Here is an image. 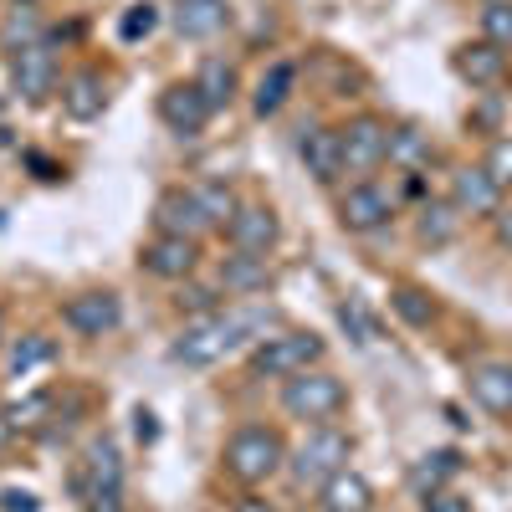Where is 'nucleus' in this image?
<instances>
[{"instance_id": "nucleus-1", "label": "nucleus", "mask_w": 512, "mask_h": 512, "mask_svg": "<svg viewBox=\"0 0 512 512\" xmlns=\"http://www.w3.org/2000/svg\"><path fill=\"white\" fill-rule=\"evenodd\" d=\"M287 461V446L282 436L272 431V425H241V431H231L226 441V472L241 482V487H262L282 472Z\"/></svg>"}, {"instance_id": "nucleus-2", "label": "nucleus", "mask_w": 512, "mask_h": 512, "mask_svg": "<svg viewBox=\"0 0 512 512\" xmlns=\"http://www.w3.org/2000/svg\"><path fill=\"white\" fill-rule=\"evenodd\" d=\"M344 405H349V390H344V379H338L333 369H303V374L282 379V410L292 420L328 425Z\"/></svg>"}, {"instance_id": "nucleus-3", "label": "nucleus", "mask_w": 512, "mask_h": 512, "mask_svg": "<svg viewBox=\"0 0 512 512\" xmlns=\"http://www.w3.org/2000/svg\"><path fill=\"white\" fill-rule=\"evenodd\" d=\"M328 354V344L318 333H272L262 338V344L251 349V374L256 379H292V374H303V369H318Z\"/></svg>"}, {"instance_id": "nucleus-4", "label": "nucleus", "mask_w": 512, "mask_h": 512, "mask_svg": "<svg viewBox=\"0 0 512 512\" xmlns=\"http://www.w3.org/2000/svg\"><path fill=\"white\" fill-rule=\"evenodd\" d=\"M354 456V441L338 425H313L308 441L292 451V482L297 487H323L333 472H344Z\"/></svg>"}, {"instance_id": "nucleus-5", "label": "nucleus", "mask_w": 512, "mask_h": 512, "mask_svg": "<svg viewBox=\"0 0 512 512\" xmlns=\"http://www.w3.org/2000/svg\"><path fill=\"white\" fill-rule=\"evenodd\" d=\"M88 512H123V456L108 436H98L88 446V472L77 482Z\"/></svg>"}, {"instance_id": "nucleus-6", "label": "nucleus", "mask_w": 512, "mask_h": 512, "mask_svg": "<svg viewBox=\"0 0 512 512\" xmlns=\"http://www.w3.org/2000/svg\"><path fill=\"white\" fill-rule=\"evenodd\" d=\"M231 328H226V313H210V318H195L185 323V333L169 344V359L185 364V369H210L231 354Z\"/></svg>"}, {"instance_id": "nucleus-7", "label": "nucleus", "mask_w": 512, "mask_h": 512, "mask_svg": "<svg viewBox=\"0 0 512 512\" xmlns=\"http://www.w3.org/2000/svg\"><path fill=\"white\" fill-rule=\"evenodd\" d=\"M338 134H344V175H369V169H379L390 159V123L374 113L349 118Z\"/></svg>"}, {"instance_id": "nucleus-8", "label": "nucleus", "mask_w": 512, "mask_h": 512, "mask_svg": "<svg viewBox=\"0 0 512 512\" xmlns=\"http://www.w3.org/2000/svg\"><path fill=\"white\" fill-rule=\"evenodd\" d=\"M390 216H395V195L384 185H374V180L349 185L344 200H338V221H344V231H354V236H369L379 226H390Z\"/></svg>"}, {"instance_id": "nucleus-9", "label": "nucleus", "mask_w": 512, "mask_h": 512, "mask_svg": "<svg viewBox=\"0 0 512 512\" xmlns=\"http://www.w3.org/2000/svg\"><path fill=\"white\" fill-rule=\"evenodd\" d=\"M11 88L26 103H47L57 93V52H52V41H36V47L11 57Z\"/></svg>"}, {"instance_id": "nucleus-10", "label": "nucleus", "mask_w": 512, "mask_h": 512, "mask_svg": "<svg viewBox=\"0 0 512 512\" xmlns=\"http://www.w3.org/2000/svg\"><path fill=\"white\" fill-rule=\"evenodd\" d=\"M62 323L77 333V338H103L123 323V303L113 292H77L62 303Z\"/></svg>"}, {"instance_id": "nucleus-11", "label": "nucleus", "mask_w": 512, "mask_h": 512, "mask_svg": "<svg viewBox=\"0 0 512 512\" xmlns=\"http://www.w3.org/2000/svg\"><path fill=\"white\" fill-rule=\"evenodd\" d=\"M210 108L205 98H200V88L195 82H169V88L159 93V118L175 128L180 139H195V134H205V123H210Z\"/></svg>"}, {"instance_id": "nucleus-12", "label": "nucleus", "mask_w": 512, "mask_h": 512, "mask_svg": "<svg viewBox=\"0 0 512 512\" xmlns=\"http://www.w3.org/2000/svg\"><path fill=\"white\" fill-rule=\"evenodd\" d=\"M195 262H200V246L185 241V236H154L139 251V267L149 277H164V282H190L195 277Z\"/></svg>"}, {"instance_id": "nucleus-13", "label": "nucleus", "mask_w": 512, "mask_h": 512, "mask_svg": "<svg viewBox=\"0 0 512 512\" xmlns=\"http://www.w3.org/2000/svg\"><path fill=\"white\" fill-rule=\"evenodd\" d=\"M154 226L159 236H185V241H200L210 231V216L200 210L195 190H164L159 205H154Z\"/></svg>"}, {"instance_id": "nucleus-14", "label": "nucleus", "mask_w": 512, "mask_h": 512, "mask_svg": "<svg viewBox=\"0 0 512 512\" xmlns=\"http://www.w3.org/2000/svg\"><path fill=\"white\" fill-rule=\"evenodd\" d=\"M103 108H108V82H103V72H98V67H77V72L62 82V113H67L72 123H93V118H103Z\"/></svg>"}, {"instance_id": "nucleus-15", "label": "nucleus", "mask_w": 512, "mask_h": 512, "mask_svg": "<svg viewBox=\"0 0 512 512\" xmlns=\"http://www.w3.org/2000/svg\"><path fill=\"white\" fill-rule=\"evenodd\" d=\"M451 205L461 210V216H497L502 210V190H497V180L487 175V169L477 164H466V169H456L451 175Z\"/></svg>"}, {"instance_id": "nucleus-16", "label": "nucleus", "mask_w": 512, "mask_h": 512, "mask_svg": "<svg viewBox=\"0 0 512 512\" xmlns=\"http://www.w3.org/2000/svg\"><path fill=\"white\" fill-rule=\"evenodd\" d=\"M226 236H231V246H236V251H256V256H267V251L277 246V236H282L277 210H272V205H241L236 216H231V226H226Z\"/></svg>"}, {"instance_id": "nucleus-17", "label": "nucleus", "mask_w": 512, "mask_h": 512, "mask_svg": "<svg viewBox=\"0 0 512 512\" xmlns=\"http://www.w3.org/2000/svg\"><path fill=\"white\" fill-rule=\"evenodd\" d=\"M303 164L318 185H333L344 175V134H338V128H308L303 134Z\"/></svg>"}, {"instance_id": "nucleus-18", "label": "nucleus", "mask_w": 512, "mask_h": 512, "mask_svg": "<svg viewBox=\"0 0 512 512\" xmlns=\"http://www.w3.org/2000/svg\"><path fill=\"white\" fill-rule=\"evenodd\" d=\"M318 507L323 512H374V487H369V477L354 472V466H344V472H333L318 487Z\"/></svg>"}, {"instance_id": "nucleus-19", "label": "nucleus", "mask_w": 512, "mask_h": 512, "mask_svg": "<svg viewBox=\"0 0 512 512\" xmlns=\"http://www.w3.org/2000/svg\"><path fill=\"white\" fill-rule=\"evenodd\" d=\"M466 384H472V400L492 415H512V364L507 359H487L477 364L472 374H466Z\"/></svg>"}, {"instance_id": "nucleus-20", "label": "nucleus", "mask_w": 512, "mask_h": 512, "mask_svg": "<svg viewBox=\"0 0 512 512\" xmlns=\"http://www.w3.org/2000/svg\"><path fill=\"white\" fill-rule=\"evenodd\" d=\"M456 72L472 82V88H492V82L507 77V52L492 47L487 36H477V41H466V47H456Z\"/></svg>"}, {"instance_id": "nucleus-21", "label": "nucleus", "mask_w": 512, "mask_h": 512, "mask_svg": "<svg viewBox=\"0 0 512 512\" xmlns=\"http://www.w3.org/2000/svg\"><path fill=\"white\" fill-rule=\"evenodd\" d=\"M216 277L231 297H251L272 282V267H267V256H256V251H231V256H221Z\"/></svg>"}, {"instance_id": "nucleus-22", "label": "nucleus", "mask_w": 512, "mask_h": 512, "mask_svg": "<svg viewBox=\"0 0 512 512\" xmlns=\"http://www.w3.org/2000/svg\"><path fill=\"white\" fill-rule=\"evenodd\" d=\"M231 21L226 11V0H180L175 6V31L185 41H210V36H221Z\"/></svg>"}, {"instance_id": "nucleus-23", "label": "nucleus", "mask_w": 512, "mask_h": 512, "mask_svg": "<svg viewBox=\"0 0 512 512\" xmlns=\"http://www.w3.org/2000/svg\"><path fill=\"white\" fill-rule=\"evenodd\" d=\"M277 323H282V313L272 308V303H241V308H231L226 313V328H231V344L241 349V344H262V338H272L277 333Z\"/></svg>"}, {"instance_id": "nucleus-24", "label": "nucleus", "mask_w": 512, "mask_h": 512, "mask_svg": "<svg viewBox=\"0 0 512 512\" xmlns=\"http://www.w3.org/2000/svg\"><path fill=\"white\" fill-rule=\"evenodd\" d=\"M292 88H297V67H292V62H272L262 77H256L251 113H256V118H272V113H282V108H287V98H292Z\"/></svg>"}, {"instance_id": "nucleus-25", "label": "nucleus", "mask_w": 512, "mask_h": 512, "mask_svg": "<svg viewBox=\"0 0 512 512\" xmlns=\"http://www.w3.org/2000/svg\"><path fill=\"white\" fill-rule=\"evenodd\" d=\"M456 472H461V451H451V446H441V451H425V456L410 466V487H415L420 497H431V492H441Z\"/></svg>"}, {"instance_id": "nucleus-26", "label": "nucleus", "mask_w": 512, "mask_h": 512, "mask_svg": "<svg viewBox=\"0 0 512 512\" xmlns=\"http://www.w3.org/2000/svg\"><path fill=\"white\" fill-rule=\"evenodd\" d=\"M461 231V210L451 200H431V205H420V216H415V236L425 246H451Z\"/></svg>"}, {"instance_id": "nucleus-27", "label": "nucleus", "mask_w": 512, "mask_h": 512, "mask_svg": "<svg viewBox=\"0 0 512 512\" xmlns=\"http://www.w3.org/2000/svg\"><path fill=\"white\" fill-rule=\"evenodd\" d=\"M195 88H200V98L216 108V113L231 108V98H236V67L226 57H205L200 72H195Z\"/></svg>"}, {"instance_id": "nucleus-28", "label": "nucleus", "mask_w": 512, "mask_h": 512, "mask_svg": "<svg viewBox=\"0 0 512 512\" xmlns=\"http://www.w3.org/2000/svg\"><path fill=\"white\" fill-rule=\"evenodd\" d=\"M431 139L420 134L415 123H400V128H390V164H400L405 175H420L425 164H431Z\"/></svg>"}, {"instance_id": "nucleus-29", "label": "nucleus", "mask_w": 512, "mask_h": 512, "mask_svg": "<svg viewBox=\"0 0 512 512\" xmlns=\"http://www.w3.org/2000/svg\"><path fill=\"white\" fill-rule=\"evenodd\" d=\"M57 359V344L47 333H26V338H16V344L6 349V369H11V379H26V374H36L41 364H52Z\"/></svg>"}, {"instance_id": "nucleus-30", "label": "nucleus", "mask_w": 512, "mask_h": 512, "mask_svg": "<svg viewBox=\"0 0 512 512\" xmlns=\"http://www.w3.org/2000/svg\"><path fill=\"white\" fill-rule=\"evenodd\" d=\"M195 200H200V210L210 216V226H231V216L241 210V200H236V190H231L226 180H205V185H195Z\"/></svg>"}, {"instance_id": "nucleus-31", "label": "nucleus", "mask_w": 512, "mask_h": 512, "mask_svg": "<svg viewBox=\"0 0 512 512\" xmlns=\"http://www.w3.org/2000/svg\"><path fill=\"white\" fill-rule=\"evenodd\" d=\"M390 308L410 323V328H431V318H436V303L425 292H415V287H395L390 292Z\"/></svg>"}, {"instance_id": "nucleus-32", "label": "nucleus", "mask_w": 512, "mask_h": 512, "mask_svg": "<svg viewBox=\"0 0 512 512\" xmlns=\"http://www.w3.org/2000/svg\"><path fill=\"white\" fill-rule=\"evenodd\" d=\"M52 415V395L47 390H36V395H21L16 405H6V420H11V431H36L41 420Z\"/></svg>"}, {"instance_id": "nucleus-33", "label": "nucleus", "mask_w": 512, "mask_h": 512, "mask_svg": "<svg viewBox=\"0 0 512 512\" xmlns=\"http://www.w3.org/2000/svg\"><path fill=\"white\" fill-rule=\"evenodd\" d=\"M36 41H41V21H36V11H11L6 31H0V47H6V52L16 57V52L36 47Z\"/></svg>"}, {"instance_id": "nucleus-34", "label": "nucleus", "mask_w": 512, "mask_h": 512, "mask_svg": "<svg viewBox=\"0 0 512 512\" xmlns=\"http://www.w3.org/2000/svg\"><path fill=\"white\" fill-rule=\"evenodd\" d=\"M482 36L492 41V47L512 52V0H487V11H482Z\"/></svg>"}, {"instance_id": "nucleus-35", "label": "nucleus", "mask_w": 512, "mask_h": 512, "mask_svg": "<svg viewBox=\"0 0 512 512\" xmlns=\"http://www.w3.org/2000/svg\"><path fill=\"white\" fill-rule=\"evenodd\" d=\"M338 323H344V333L354 338V344H374V318H369V308L359 303V297H344V303H338Z\"/></svg>"}, {"instance_id": "nucleus-36", "label": "nucleus", "mask_w": 512, "mask_h": 512, "mask_svg": "<svg viewBox=\"0 0 512 512\" xmlns=\"http://www.w3.org/2000/svg\"><path fill=\"white\" fill-rule=\"evenodd\" d=\"M154 26H159V6L139 0V6H128V11H123V21H118V36H123V41H139V36H149Z\"/></svg>"}, {"instance_id": "nucleus-37", "label": "nucleus", "mask_w": 512, "mask_h": 512, "mask_svg": "<svg viewBox=\"0 0 512 512\" xmlns=\"http://www.w3.org/2000/svg\"><path fill=\"white\" fill-rule=\"evenodd\" d=\"M482 169L497 180V190H512V139H492V149H487Z\"/></svg>"}, {"instance_id": "nucleus-38", "label": "nucleus", "mask_w": 512, "mask_h": 512, "mask_svg": "<svg viewBox=\"0 0 512 512\" xmlns=\"http://www.w3.org/2000/svg\"><path fill=\"white\" fill-rule=\"evenodd\" d=\"M175 303H180V308H190V313H200V318H210V313H216V292L200 287V282H185Z\"/></svg>"}, {"instance_id": "nucleus-39", "label": "nucleus", "mask_w": 512, "mask_h": 512, "mask_svg": "<svg viewBox=\"0 0 512 512\" xmlns=\"http://www.w3.org/2000/svg\"><path fill=\"white\" fill-rule=\"evenodd\" d=\"M0 512H41V497L26 487H0Z\"/></svg>"}, {"instance_id": "nucleus-40", "label": "nucleus", "mask_w": 512, "mask_h": 512, "mask_svg": "<svg viewBox=\"0 0 512 512\" xmlns=\"http://www.w3.org/2000/svg\"><path fill=\"white\" fill-rule=\"evenodd\" d=\"M425 512H472V502H466L461 492H451V487H441V492L425 497Z\"/></svg>"}, {"instance_id": "nucleus-41", "label": "nucleus", "mask_w": 512, "mask_h": 512, "mask_svg": "<svg viewBox=\"0 0 512 512\" xmlns=\"http://www.w3.org/2000/svg\"><path fill=\"white\" fill-rule=\"evenodd\" d=\"M492 226H497V241H502V246H512V205H502V210H497Z\"/></svg>"}, {"instance_id": "nucleus-42", "label": "nucleus", "mask_w": 512, "mask_h": 512, "mask_svg": "<svg viewBox=\"0 0 512 512\" xmlns=\"http://www.w3.org/2000/svg\"><path fill=\"white\" fill-rule=\"evenodd\" d=\"M134 420H139V425H134V431H139V441H144V446H149V441H154V436H159V425H154V410H139V415H134Z\"/></svg>"}, {"instance_id": "nucleus-43", "label": "nucleus", "mask_w": 512, "mask_h": 512, "mask_svg": "<svg viewBox=\"0 0 512 512\" xmlns=\"http://www.w3.org/2000/svg\"><path fill=\"white\" fill-rule=\"evenodd\" d=\"M231 512H272V502H267V497H246V502H236Z\"/></svg>"}, {"instance_id": "nucleus-44", "label": "nucleus", "mask_w": 512, "mask_h": 512, "mask_svg": "<svg viewBox=\"0 0 512 512\" xmlns=\"http://www.w3.org/2000/svg\"><path fill=\"white\" fill-rule=\"evenodd\" d=\"M11 436H16V431H11V420H6V410H0V451L11 446Z\"/></svg>"}, {"instance_id": "nucleus-45", "label": "nucleus", "mask_w": 512, "mask_h": 512, "mask_svg": "<svg viewBox=\"0 0 512 512\" xmlns=\"http://www.w3.org/2000/svg\"><path fill=\"white\" fill-rule=\"evenodd\" d=\"M0 344H6V313H0Z\"/></svg>"}]
</instances>
